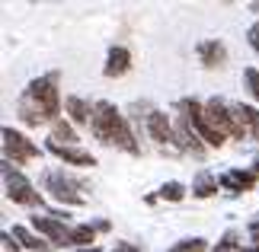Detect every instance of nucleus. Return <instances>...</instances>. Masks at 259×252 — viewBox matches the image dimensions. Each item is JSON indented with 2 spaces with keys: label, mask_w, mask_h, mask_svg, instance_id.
Listing matches in <instances>:
<instances>
[{
  "label": "nucleus",
  "mask_w": 259,
  "mask_h": 252,
  "mask_svg": "<svg viewBox=\"0 0 259 252\" xmlns=\"http://www.w3.org/2000/svg\"><path fill=\"white\" fill-rule=\"evenodd\" d=\"M16 112H19V118H23L29 128H38V125H48V122H61V118H58V112H61L58 74L32 80V83L26 86V93L19 96Z\"/></svg>",
  "instance_id": "obj_1"
},
{
  "label": "nucleus",
  "mask_w": 259,
  "mask_h": 252,
  "mask_svg": "<svg viewBox=\"0 0 259 252\" xmlns=\"http://www.w3.org/2000/svg\"><path fill=\"white\" fill-rule=\"evenodd\" d=\"M90 131L96 134V140H103L109 147H122L125 154H141V147L135 144L132 128L125 122V115L118 112L112 103H96V115H93Z\"/></svg>",
  "instance_id": "obj_2"
},
{
  "label": "nucleus",
  "mask_w": 259,
  "mask_h": 252,
  "mask_svg": "<svg viewBox=\"0 0 259 252\" xmlns=\"http://www.w3.org/2000/svg\"><path fill=\"white\" fill-rule=\"evenodd\" d=\"M42 182H45V191L58 201V205H74V208H80L83 201H87V198L80 195V191H83V182L71 179L64 169H48Z\"/></svg>",
  "instance_id": "obj_3"
},
{
  "label": "nucleus",
  "mask_w": 259,
  "mask_h": 252,
  "mask_svg": "<svg viewBox=\"0 0 259 252\" xmlns=\"http://www.w3.org/2000/svg\"><path fill=\"white\" fill-rule=\"evenodd\" d=\"M179 112H183V118L192 125V131L205 140L208 147H221V144H224V134H221V131H218L211 122H208L205 106L198 103V99H179Z\"/></svg>",
  "instance_id": "obj_4"
},
{
  "label": "nucleus",
  "mask_w": 259,
  "mask_h": 252,
  "mask_svg": "<svg viewBox=\"0 0 259 252\" xmlns=\"http://www.w3.org/2000/svg\"><path fill=\"white\" fill-rule=\"evenodd\" d=\"M4 185H7V198L16 201V205H29V208H42V195L35 191V185L29 182V179L19 173V169H13L4 160Z\"/></svg>",
  "instance_id": "obj_5"
},
{
  "label": "nucleus",
  "mask_w": 259,
  "mask_h": 252,
  "mask_svg": "<svg viewBox=\"0 0 259 252\" xmlns=\"http://www.w3.org/2000/svg\"><path fill=\"white\" fill-rule=\"evenodd\" d=\"M4 154H7V163L13 160V166H23L29 160H38L42 150H38L26 134H19L13 128H4Z\"/></svg>",
  "instance_id": "obj_6"
},
{
  "label": "nucleus",
  "mask_w": 259,
  "mask_h": 252,
  "mask_svg": "<svg viewBox=\"0 0 259 252\" xmlns=\"http://www.w3.org/2000/svg\"><path fill=\"white\" fill-rule=\"evenodd\" d=\"M32 227H35V233H42L48 236V243L52 246H71V227H64L58 217H32Z\"/></svg>",
  "instance_id": "obj_7"
},
{
  "label": "nucleus",
  "mask_w": 259,
  "mask_h": 252,
  "mask_svg": "<svg viewBox=\"0 0 259 252\" xmlns=\"http://www.w3.org/2000/svg\"><path fill=\"white\" fill-rule=\"evenodd\" d=\"M198 140H202V137L195 134L192 125H189L183 115H179V122L173 125V144L179 150H186V154H192V157H202V144H198Z\"/></svg>",
  "instance_id": "obj_8"
},
{
  "label": "nucleus",
  "mask_w": 259,
  "mask_h": 252,
  "mask_svg": "<svg viewBox=\"0 0 259 252\" xmlns=\"http://www.w3.org/2000/svg\"><path fill=\"white\" fill-rule=\"evenodd\" d=\"M48 154H55L58 160H64V163H71V166H96V157L80 150V147H61V144H55V140H48Z\"/></svg>",
  "instance_id": "obj_9"
},
{
  "label": "nucleus",
  "mask_w": 259,
  "mask_h": 252,
  "mask_svg": "<svg viewBox=\"0 0 259 252\" xmlns=\"http://www.w3.org/2000/svg\"><path fill=\"white\" fill-rule=\"evenodd\" d=\"M128 67H132V55H128V48L112 45V48H109V55H106L103 74L106 77H122V74H128Z\"/></svg>",
  "instance_id": "obj_10"
},
{
  "label": "nucleus",
  "mask_w": 259,
  "mask_h": 252,
  "mask_svg": "<svg viewBox=\"0 0 259 252\" xmlns=\"http://www.w3.org/2000/svg\"><path fill=\"white\" fill-rule=\"evenodd\" d=\"M221 182V188H227L231 195H240V191L253 188L256 185V173H243V169H227V173L218 179Z\"/></svg>",
  "instance_id": "obj_11"
},
{
  "label": "nucleus",
  "mask_w": 259,
  "mask_h": 252,
  "mask_svg": "<svg viewBox=\"0 0 259 252\" xmlns=\"http://www.w3.org/2000/svg\"><path fill=\"white\" fill-rule=\"evenodd\" d=\"M147 131H151V137L160 147H170L173 144V125L166 122L163 112H151V115H147Z\"/></svg>",
  "instance_id": "obj_12"
},
{
  "label": "nucleus",
  "mask_w": 259,
  "mask_h": 252,
  "mask_svg": "<svg viewBox=\"0 0 259 252\" xmlns=\"http://www.w3.org/2000/svg\"><path fill=\"white\" fill-rule=\"evenodd\" d=\"M198 61L205 67H221L227 61V48L218 42V38H208V42H198Z\"/></svg>",
  "instance_id": "obj_13"
},
{
  "label": "nucleus",
  "mask_w": 259,
  "mask_h": 252,
  "mask_svg": "<svg viewBox=\"0 0 259 252\" xmlns=\"http://www.w3.org/2000/svg\"><path fill=\"white\" fill-rule=\"evenodd\" d=\"M64 106H67V115H71V122H74V125H93L96 106H90L87 99H80V96H67V99H64Z\"/></svg>",
  "instance_id": "obj_14"
},
{
  "label": "nucleus",
  "mask_w": 259,
  "mask_h": 252,
  "mask_svg": "<svg viewBox=\"0 0 259 252\" xmlns=\"http://www.w3.org/2000/svg\"><path fill=\"white\" fill-rule=\"evenodd\" d=\"M234 115H237V122L243 125V131L250 134L253 140H259V112L253 106H243V103H237L234 106Z\"/></svg>",
  "instance_id": "obj_15"
},
{
  "label": "nucleus",
  "mask_w": 259,
  "mask_h": 252,
  "mask_svg": "<svg viewBox=\"0 0 259 252\" xmlns=\"http://www.w3.org/2000/svg\"><path fill=\"white\" fill-rule=\"evenodd\" d=\"M218 185H221V182H218L208 169H198V176H195V182H192V195L195 198H211L214 191H218Z\"/></svg>",
  "instance_id": "obj_16"
},
{
  "label": "nucleus",
  "mask_w": 259,
  "mask_h": 252,
  "mask_svg": "<svg viewBox=\"0 0 259 252\" xmlns=\"http://www.w3.org/2000/svg\"><path fill=\"white\" fill-rule=\"evenodd\" d=\"M13 239H19V243L26 249H32V252H48V246H52V243H45V239H38L29 227H19V224L13 227Z\"/></svg>",
  "instance_id": "obj_17"
},
{
  "label": "nucleus",
  "mask_w": 259,
  "mask_h": 252,
  "mask_svg": "<svg viewBox=\"0 0 259 252\" xmlns=\"http://www.w3.org/2000/svg\"><path fill=\"white\" fill-rule=\"evenodd\" d=\"M48 140H55V144H61V147H77V134H74V128L67 122H55Z\"/></svg>",
  "instance_id": "obj_18"
},
{
  "label": "nucleus",
  "mask_w": 259,
  "mask_h": 252,
  "mask_svg": "<svg viewBox=\"0 0 259 252\" xmlns=\"http://www.w3.org/2000/svg\"><path fill=\"white\" fill-rule=\"evenodd\" d=\"M93 239H96V227H90V224L71 227V246H87V249H93Z\"/></svg>",
  "instance_id": "obj_19"
},
{
  "label": "nucleus",
  "mask_w": 259,
  "mask_h": 252,
  "mask_svg": "<svg viewBox=\"0 0 259 252\" xmlns=\"http://www.w3.org/2000/svg\"><path fill=\"white\" fill-rule=\"evenodd\" d=\"M237 239H240V236H237V230H227V233L221 236V243L214 246V252H243V246L237 243Z\"/></svg>",
  "instance_id": "obj_20"
},
{
  "label": "nucleus",
  "mask_w": 259,
  "mask_h": 252,
  "mask_svg": "<svg viewBox=\"0 0 259 252\" xmlns=\"http://www.w3.org/2000/svg\"><path fill=\"white\" fill-rule=\"evenodd\" d=\"M160 198H163V201H183V198H186V185H183V182H163Z\"/></svg>",
  "instance_id": "obj_21"
},
{
  "label": "nucleus",
  "mask_w": 259,
  "mask_h": 252,
  "mask_svg": "<svg viewBox=\"0 0 259 252\" xmlns=\"http://www.w3.org/2000/svg\"><path fill=\"white\" fill-rule=\"evenodd\" d=\"M170 252H208V246H205L202 236H195V239H183V243H176Z\"/></svg>",
  "instance_id": "obj_22"
},
{
  "label": "nucleus",
  "mask_w": 259,
  "mask_h": 252,
  "mask_svg": "<svg viewBox=\"0 0 259 252\" xmlns=\"http://www.w3.org/2000/svg\"><path fill=\"white\" fill-rule=\"evenodd\" d=\"M246 83H250V93L256 96V103H259V70H246Z\"/></svg>",
  "instance_id": "obj_23"
},
{
  "label": "nucleus",
  "mask_w": 259,
  "mask_h": 252,
  "mask_svg": "<svg viewBox=\"0 0 259 252\" xmlns=\"http://www.w3.org/2000/svg\"><path fill=\"white\" fill-rule=\"evenodd\" d=\"M246 35H250V45H253V52L259 55V23H256V26H250V32H246Z\"/></svg>",
  "instance_id": "obj_24"
},
{
  "label": "nucleus",
  "mask_w": 259,
  "mask_h": 252,
  "mask_svg": "<svg viewBox=\"0 0 259 252\" xmlns=\"http://www.w3.org/2000/svg\"><path fill=\"white\" fill-rule=\"evenodd\" d=\"M250 239H253V246L259 249V217H256V220H250Z\"/></svg>",
  "instance_id": "obj_25"
},
{
  "label": "nucleus",
  "mask_w": 259,
  "mask_h": 252,
  "mask_svg": "<svg viewBox=\"0 0 259 252\" xmlns=\"http://www.w3.org/2000/svg\"><path fill=\"white\" fill-rule=\"evenodd\" d=\"M4 249L7 252H19V246L13 243V233H4Z\"/></svg>",
  "instance_id": "obj_26"
},
{
  "label": "nucleus",
  "mask_w": 259,
  "mask_h": 252,
  "mask_svg": "<svg viewBox=\"0 0 259 252\" xmlns=\"http://www.w3.org/2000/svg\"><path fill=\"white\" fill-rule=\"evenodd\" d=\"M77 252H103V249H99V246H93V249H77Z\"/></svg>",
  "instance_id": "obj_27"
},
{
  "label": "nucleus",
  "mask_w": 259,
  "mask_h": 252,
  "mask_svg": "<svg viewBox=\"0 0 259 252\" xmlns=\"http://www.w3.org/2000/svg\"><path fill=\"white\" fill-rule=\"evenodd\" d=\"M250 10H253V13H259V4H250Z\"/></svg>",
  "instance_id": "obj_28"
},
{
  "label": "nucleus",
  "mask_w": 259,
  "mask_h": 252,
  "mask_svg": "<svg viewBox=\"0 0 259 252\" xmlns=\"http://www.w3.org/2000/svg\"><path fill=\"white\" fill-rule=\"evenodd\" d=\"M243 252H259V249H256V246H246V249H243Z\"/></svg>",
  "instance_id": "obj_29"
},
{
  "label": "nucleus",
  "mask_w": 259,
  "mask_h": 252,
  "mask_svg": "<svg viewBox=\"0 0 259 252\" xmlns=\"http://www.w3.org/2000/svg\"><path fill=\"white\" fill-rule=\"evenodd\" d=\"M125 252H141V249H135V246H128V249H125Z\"/></svg>",
  "instance_id": "obj_30"
},
{
  "label": "nucleus",
  "mask_w": 259,
  "mask_h": 252,
  "mask_svg": "<svg viewBox=\"0 0 259 252\" xmlns=\"http://www.w3.org/2000/svg\"><path fill=\"white\" fill-rule=\"evenodd\" d=\"M125 249H128V246H118V249H112V252H125Z\"/></svg>",
  "instance_id": "obj_31"
},
{
  "label": "nucleus",
  "mask_w": 259,
  "mask_h": 252,
  "mask_svg": "<svg viewBox=\"0 0 259 252\" xmlns=\"http://www.w3.org/2000/svg\"><path fill=\"white\" fill-rule=\"evenodd\" d=\"M256 169H259V160H256Z\"/></svg>",
  "instance_id": "obj_32"
}]
</instances>
